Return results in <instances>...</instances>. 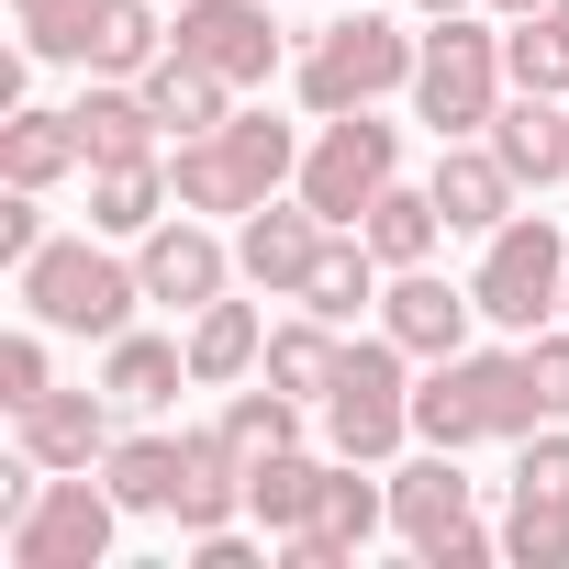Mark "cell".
I'll use <instances>...</instances> for the list:
<instances>
[{
  "mask_svg": "<svg viewBox=\"0 0 569 569\" xmlns=\"http://www.w3.org/2000/svg\"><path fill=\"white\" fill-rule=\"evenodd\" d=\"M358 234H369V257H380V268H425V257H436V234H447V212H436V190L391 179V190L358 212Z\"/></svg>",
  "mask_w": 569,
  "mask_h": 569,
  "instance_id": "4316f807",
  "label": "cell"
},
{
  "mask_svg": "<svg viewBox=\"0 0 569 569\" xmlns=\"http://www.w3.org/2000/svg\"><path fill=\"white\" fill-rule=\"evenodd\" d=\"M480 558H502V536H480V525H458L447 547H425V569H480Z\"/></svg>",
  "mask_w": 569,
  "mask_h": 569,
  "instance_id": "60d3db41",
  "label": "cell"
},
{
  "mask_svg": "<svg viewBox=\"0 0 569 569\" xmlns=\"http://www.w3.org/2000/svg\"><path fill=\"white\" fill-rule=\"evenodd\" d=\"M391 179H402V134H391L380 112H336V123L302 146V179H291V190H302L325 223H358Z\"/></svg>",
  "mask_w": 569,
  "mask_h": 569,
  "instance_id": "52a82bcc",
  "label": "cell"
},
{
  "mask_svg": "<svg viewBox=\"0 0 569 569\" xmlns=\"http://www.w3.org/2000/svg\"><path fill=\"white\" fill-rule=\"evenodd\" d=\"M168 12H179V0H168Z\"/></svg>",
  "mask_w": 569,
  "mask_h": 569,
  "instance_id": "bcb514c9",
  "label": "cell"
},
{
  "mask_svg": "<svg viewBox=\"0 0 569 569\" xmlns=\"http://www.w3.org/2000/svg\"><path fill=\"white\" fill-rule=\"evenodd\" d=\"M513 491H558V502H569V425L513 436Z\"/></svg>",
  "mask_w": 569,
  "mask_h": 569,
  "instance_id": "74e56055",
  "label": "cell"
},
{
  "mask_svg": "<svg viewBox=\"0 0 569 569\" xmlns=\"http://www.w3.org/2000/svg\"><path fill=\"white\" fill-rule=\"evenodd\" d=\"M480 325L469 302V279H436V268H391V291H380V336H402L413 358H458Z\"/></svg>",
  "mask_w": 569,
  "mask_h": 569,
  "instance_id": "4fadbf2b",
  "label": "cell"
},
{
  "mask_svg": "<svg viewBox=\"0 0 569 569\" xmlns=\"http://www.w3.org/2000/svg\"><path fill=\"white\" fill-rule=\"evenodd\" d=\"M302 413H313L302 391L257 380V391H223V413H212V425H223V436H234V458L257 469V458H279V447H302Z\"/></svg>",
  "mask_w": 569,
  "mask_h": 569,
  "instance_id": "f546056e",
  "label": "cell"
},
{
  "mask_svg": "<svg viewBox=\"0 0 569 569\" xmlns=\"http://www.w3.org/2000/svg\"><path fill=\"white\" fill-rule=\"evenodd\" d=\"M12 436L34 469H101L112 458V391H46L12 413Z\"/></svg>",
  "mask_w": 569,
  "mask_h": 569,
  "instance_id": "5bb4252c",
  "label": "cell"
},
{
  "mask_svg": "<svg viewBox=\"0 0 569 569\" xmlns=\"http://www.w3.org/2000/svg\"><path fill=\"white\" fill-rule=\"evenodd\" d=\"M257 536H268V525H257ZM257 536H246V525H212V536H190V558H201V569H257Z\"/></svg>",
  "mask_w": 569,
  "mask_h": 569,
  "instance_id": "ab89813d",
  "label": "cell"
},
{
  "mask_svg": "<svg viewBox=\"0 0 569 569\" xmlns=\"http://www.w3.org/2000/svg\"><path fill=\"white\" fill-rule=\"evenodd\" d=\"M313 413H325V447L336 458H358V469L402 458V436H413V347L402 336H358L336 358V380H325Z\"/></svg>",
  "mask_w": 569,
  "mask_h": 569,
  "instance_id": "7a4b0ae2",
  "label": "cell"
},
{
  "mask_svg": "<svg viewBox=\"0 0 569 569\" xmlns=\"http://www.w3.org/2000/svg\"><path fill=\"white\" fill-rule=\"evenodd\" d=\"M413 12H425V23H447V12H480V0H413Z\"/></svg>",
  "mask_w": 569,
  "mask_h": 569,
  "instance_id": "7bdbcfd3",
  "label": "cell"
},
{
  "mask_svg": "<svg viewBox=\"0 0 569 569\" xmlns=\"http://www.w3.org/2000/svg\"><path fill=\"white\" fill-rule=\"evenodd\" d=\"M179 380H190V336H112L101 347V391L123 402V413H157V402H179Z\"/></svg>",
  "mask_w": 569,
  "mask_h": 569,
  "instance_id": "d6986e66",
  "label": "cell"
},
{
  "mask_svg": "<svg viewBox=\"0 0 569 569\" xmlns=\"http://www.w3.org/2000/svg\"><path fill=\"white\" fill-rule=\"evenodd\" d=\"M68 168H90L79 112H12V123H0V179H12V190H57Z\"/></svg>",
  "mask_w": 569,
  "mask_h": 569,
  "instance_id": "cb8c5ba5",
  "label": "cell"
},
{
  "mask_svg": "<svg viewBox=\"0 0 569 569\" xmlns=\"http://www.w3.org/2000/svg\"><path fill=\"white\" fill-rule=\"evenodd\" d=\"M325 234H336V223H325L302 190H291V201H257V212H234V279H246V291H268V302H302Z\"/></svg>",
  "mask_w": 569,
  "mask_h": 569,
  "instance_id": "9c48e42d",
  "label": "cell"
},
{
  "mask_svg": "<svg viewBox=\"0 0 569 569\" xmlns=\"http://www.w3.org/2000/svg\"><path fill=\"white\" fill-rule=\"evenodd\" d=\"M502 558L513 569H569V502L558 491H513L502 502Z\"/></svg>",
  "mask_w": 569,
  "mask_h": 569,
  "instance_id": "d6a6232c",
  "label": "cell"
},
{
  "mask_svg": "<svg viewBox=\"0 0 569 569\" xmlns=\"http://www.w3.org/2000/svg\"><path fill=\"white\" fill-rule=\"evenodd\" d=\"M12 12H23V57H46V68H90L101 0H12Z\"/></svg>",
  "mask_w": 569,
  "mask_h": 569,
  "instance_id": "836d02e7",
  "label": "cell"
},
{
  "mask_svg": "<svg viewBox=\"0 0 569 569\" xmlns=\"http://www.w3.org/2000/svg\"><path fill=\"white\" fill-rule=\"evenodd\" d=\"M491 157H502L525 190L569 179V101H547V90H513V101L491 112Z\"/></svg>",
  "mask_w": 569,
  "mask_h": 569,
  "instance_id": "e0dca14e",
  "label": "cell"
},
{
  "mask_svg": "<svg viewBox=\"0 0 569 569\" xmlns=\"http://www.w3.org/2000/svg\"><path fill=\"white\" fill-rule=\"evenodd\" d=\"M168 46L201 57L223 90H268V79H279V23H268V0H179Z\"/></svg>",
  "mask_w": 569,
  "mask_h": 569,
  "instance_id": "ba28073f",
  "label": "cell"
},
{
  "mask_svg": "<svg viewBox=\"0 0 569 569\" xmlns=\"http://www.w3.org/2000/svg\"><path fill=\"white\" fill-rule=\"evenodd\" d=\"M436 212H447V234H502L513 212H525V179L491 157V134H447L436 146Z\"/></svg>",
  "mask_w": 569,
  "mask_h": 569,
  "instance_id": "7c38bea8",
  "label": "cell"
},
{
  "mask_svg": "<svg viewBox=\"0 0 569 569\" xmlns=\"http://www.w3.org/2000/svg\"><path fill=\"white\" fill-rule=\"evenodd\" d=\"M34 201H46V190H12V201H0V257H12V268L46 246V212H34Z\"/></svg>",
  "mask_w": 569,
  "mask_h": 569,
  "instance_id": "f35d334b",
  "label": "cell"
},
{
  "mask_svg": "<svg viewBox=\"0 0 569 569\" xmlns=\"http://www.w3.org/2000/svg\"><path fill=\"white\" fill-rule=\"evenodd\" d=\"M112 525H123L112 480H90V469H46V491L0 525V558H12V569H101V558H112Z\"/></svg>",
  "mask_w": 569,
  "mask_h": 569,
  "instance_id": "5b68a950",
  "label": "cell"
},
{
  "mask_svg": "<svg viewBox=\"0 0 569 569\" xmlns=\"http://www.w3.org/2000/svg\"><path fill=\"white\" fill-rule=\"evenodd\" d=\"M12 291H23V313H34L46 336H90V347H112V336L134 325V302H146V268L112 257L101 234H46V246L12 268Z\"/></svg>",
  "mask_w": 569,
  "mask_h": 569,
  "instance_id": "6da1fadb",
  "label": "cell"
},
{
  "mask_svg": "<svg viewBox=\"0 0 569 569\" xmlns=\"http://www.w3.org/2000/svg\"><path fill=\"white\" fill-rule=\"evenodd\" d=\"M502 23L491 12H447L436 34H425V57H413V123L447 146V134H491V112H502Z\"/></svg>",
  "mask_w": 569,
  "mask_h": 569,
  "instance_id": "3957f363",
  "label": "cell"
},
{
  "mask_svg": "<svg viewBox=\"0 0 569 569\" xmlns=\"http://www.w3.org/2000/svg\"><path fill=\"white\" fill-rule=\"evenodd\" d=\"M547 23H558V34H569V0H547Z\"/></svg>",
  "mask_w": 569,
  "mask_h": 569,
  "instance_id": "ee69618b",
  "label": "cell"
},
{
  "mask_svg": "<svg viewBox=\"0 0 569 569\" xmlns=\"http://www.w3.org/2000/svg\"><path fill=\"white\" fill-rule=\"evenodd\" d=\"M168 212H179V179H168V157L90 168V234H157Z\"/></svg>",
  "mask_w": 569,
  "mask_h": 569,
  "instance_id": "44dd1931",
  "label": "cell"
},
{
  "mask_svg": "<svg viewBox=\"0 0 569 569\" xmlns=\"http://www.w3.org/2000/svg\"><path fill=\"white\" fill-rule=\"evenodd\" d=\"M469 302H480V325H502V336L558 325V302H569V246H558V223H547V212H513L502 234H480Z\"/></svg>",
  "mask_w": 569,
  "mask_h": 569,
  "instance_id": "277c9868",
  "label": "cell"
},
{
  "mask_svg": "<svg viewBox=\"0 0 569 569\" xmlns=\"http://www.w3.org/2000/svg\"><path fill=\"white\" fill-rule=\"evenodd\" d=\"M223 157L246 168V190H257V201H279V190L302 179V134L279 123V112H234V123H223Z\"/></svg>",
  "mask_w": 569,
  "mask_h": 569,
  "instance_id": "1f68e13d",
  "label": "cell"
},
{
  "mask_svg": "<svg viewBox=\"0 0 569 569\" xmlns=\"http://www.w3.org/2000/svg\"><path fill=\"white\" fill-rule=\"evenodd\" d=\"M369 302H380V257H369V234H358V223H336V234H325V257H313V279H302V313L358 325Z\"/></svg>",
  "mask_w": 569,
  "mask_h": 569,
  "instance_id": "484cf974",
  "label": "cell"
},
{
  "mask_svg": "<svg viewBox=\"0 0 569 569\" xmlns=\"http://www.w3.org/2000/svg\"><path fill=\"white\" fill-rule=\"evenodd\" d=\"M134 268H146V302H168V313H201L234 291V246L201 212H168L157 234H134Z\"/></svg>",
  "mask_w": 569,
  "mask_h": 569,
  "instance_id": "8fae6325",
  "label": "cell"
},
{
  "mask_svg": "<svg viewBox=\"0 0 569 569\" xmlns=\"http://www.w3.org/2000/svg\"><path fill=\"white\" fill-rule=\"evenodd\" d=\"M268 358V313L257 302H201L190 313V391H234Z\"/></svg>",
  "mask_w": 569,
  "mask_h": 569,
  "instance_id": "ac0fdd59",
  "label": "cell"
},
{
  "mask_svg": "<svg viewBox=\"0 0 569 569\" xmlns=\"http://www.w3.org/2000/svg\"><path fill=\"white\" fill-rule=\"evenodd\" d=\"M325 469H336V458H302V447L257 458V469H246V525H268V547H279V536H302L313 502H325Z\"/></svg>",
  "mask_w": 569,
  "mask_h": 569,
  "instance_id": "603a6c76",
  "label": "cell"
},
{
  "mask_svg": "<svg viewBox=\"0 0 569 569\" xmlns=\"http://www.w3.org/2000/svg\"><path fill=\"white\" fill-rule=\"evenodd\" d=\"M101 480H112V502H123V513H179V480H190V436H112Z\"/></svg>",
  "mask_w": 569,
  "mask_h": 569,
  "instance_id": "7402d4cb",
  "label": "cell"
},
{
  "mask_svg": "<svg viewBox=\"0 0 569 569\" xmlns=\"http://www.w3.org/2000/svg\"><path fill=\"white\" fill-rule=\"evenodd\" d=\"M146 101H157L168 146H190V134H223V123H234V90H223V79H212L201 57H179V46H168V57L146 68Z\"/></svg>",
  "mask_w": 569,
  "mask_h": 569,
  "instance_id": "ffe728a7",
  "label": "cell"
},
{
  "mask_svg": "<svg viewBox=\"0 0 569 569\" xmlns=\"http://www.w3.org/2000/svg\"><path fill=\"white\" fill-rule=\"evenodd\" d=\"M413 34L402 23H380V12H358V23H325L313 46H302V112L313 123H336V112H369L380 90H413Z\"/></svg>",
  "mask_w": 569,
  "mask_h": 569,
  "instance_id": "8992f818",
  "label": "cell"
},
{
  "mask_svg": "<svg viewBox=\"0 0 569 569\" xmlns=\"http://www.w3.org/2000/svg\"><path fill=\"white\" fill-rule=\"evenodd\" d=\"M57 391V369H46V325H23V336H0V402H46Z\"/></svg>",
  "mask_w": 569,
  "mask_h": 569,
  "instance_id": "8d00e7d4",
  "label": "cell"
},
{
  "mask_svg": "<svg viewBox=\"0 0 569 569\" xmlns=\"http://www.w3.org/2000/svg\"><path fill=\"white\" fill-rule=\"evenodd\" d=\"M336 358H347V325H325V313H291V325H268V358H257V380H279V391L325 402Z\"/></svg>",
  "mask_w": 569,
  "mask_h": 569,
  "instance_id": "83f0119b",
  "label": "cell"
},
{
  "mask_svg": "<svg viewBox=\"0 0 569 569\" xmlns=\"http://www.w3.org/2000/svg\"><path fill=\"white\" fill-rule=\"evenodd\" d=\"M234 513H246V458H234L223 425H201V436H190V480H179V536H212V525H234Z\"/></svg>",
  "mask_w": 569,
  "mask_h": 569,
  "instance_id": "d4e9b609",
  "label": "cell"
},
{
  "mask_svg": "<svg viewBox=\"0 0 569 569\" xmlns=\"http://www.w3.org/2000/svg\"><path fill=\"white\" fill-rule=\"evenodd\" d=\"M469 491H480V480H458V447H425L413 469H391V536H402L413 558H425V547H447L458 525H480V513H469Z\"/></svg>",
  "mask_w": 569,
  "mask_h": 569,
  "instance_id": "9a60e30c",
  "label": "cell"
},
{
  "mask_svg": "<svg viewBox=\"0 0 569 569\" xmlns=\"http://www.w3.org/2000/svg\"><path fill=\"white\" fill-rule=\"evenodd\" d=\"M502 79L513 90H547V101H569V34L536 12V23H502Z\"/></svg>",
  "mask_w": 569,
  "mask_h": 569,
  "instance_id": "e575fe53",
  "label": "cell"
},
{
  "mask_svg": "<svg viewBox=\"0 0 569 569\" xmlns=\"http://www.w3.org/2000/svg\"><path fill=\"white\" fill-rule=\"evenodd\" d=\"M558 325H569V302H558Z\"/></svg>",
  "mask_w": 569,
  "mask_h": 569,
  "instance_id": "f6af8a7d",
  "label": "cell"
},
{
  "mask_svg": "<svg viewBox=\"0 0 569 569\" xmlns=\"http://www.w3.org/2000/svg\"><path fill=\"white\" fill-rule=\"evenodd\" d=\"M480 12H491V23H536V12H547V0H480Z\"/></svg>",
  "mask_w": 569,
  "mask_h": 569,
  "instance_id": "b9f144b4",
  "label": "cell"
},
{
  "mask_svg": "<svg viewBox=\"0 0 569 569\" xmlns=\"http://www.w3.org/2000/svg\"><path fill=\"white\" fill-rule=\"evenodd\" d=\"M168 179H179V212H257V190H246V168L223 157V134H190V146H168Z\"/></svg>",
  "mask_w": 569,
  "mask_h": 569,
  "instance_id": "4dcf8cb0",
  "label": "cell"
},
{
  "mask_svg": "<svg viewBox=\"0 0 569 569\" xmlns=\"http://www.w3.org/2000/svg\"><path fill=\"white\" fill-rule=\"evenodd\" d=\"M380 525H391V480H358V458H336L313 525H302V536H279V569H358Z\"/></svg>",
  "mask_w": 569,
  "mask_h": 569,
  "instance_id": "30bf717a",
  "label": "cell"
},
{
  "mask_svg": "<svg viewBox=\"0 0 569 569\" xmlns=\"http://www.w3.org/2000/svg\"><path fill=\"white\" fill-rule=\"evenodd\" d=\"M168 0H101V23H90V79H146L168 57Z\"/></svg>",
  "mask_w": 569,
  "mask_h": 569,
  "instance_id": "f1b7e54d",
  "label": "cell"
},
{
  "mask_svg": "<svg viewBox=\"0 0 569 569\" xmlns=\"http://www.w3.org/2000/svg\"><path fill=\"white\" fill-rule=\"evenodd\" d=\"M79 146H90V168H134V157H168V123H157L146 79H90V90H79Z\"/></svg>",
  "mask_w": 569,
  "mask_h": 569,
  "instance_id": "2e32d148",
  "label": "cell"
},
{
  "mask_svg": "<svg viewBox=\"0 0 569 569\" xmlns=\"http://www.w3.org/2000/svg\"><path fill=\"white\" fill-rule=\"evenodd\" d=\"M513 347H525L536 413H547V425H569V325H536V336H513Z\"/></svg>",
  "mask_w": 569,
  "mask_h": 569,
  "instance_id": "d590c367",
  "label": "cell"
}]
</instances>
